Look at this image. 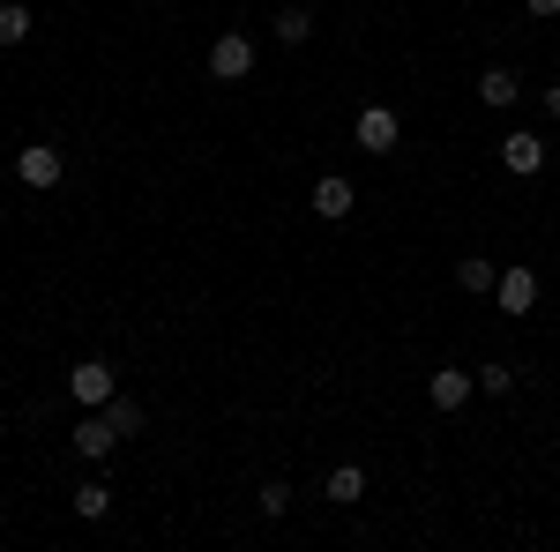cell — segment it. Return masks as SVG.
I'll list each match as a JSON object with an SVG mask.
<instances>
[{
	"label": "cell",
	"instance_id": "1",
	"mask_svg": "<svg viewBox=\"0 0 560 552\" xmlns=\"http://www.w3.org/2000/svg\"><path fill=\"white\" fill-rule=\"evenodd\" d=\"M68 396H75L83 411H105V403L120 396V374H113L105 359H75V374H68Z\"/></svg>",
	"mask_w": 560,
	"mask_h": 552
},
{
	"label": "cell",
	"instance_id": "2",
	"mask_svg": "<svg viewBox=\"0 0 560 552\" xmlns=\"http://www.w3.org/2000/svg\"><path fill=\"white\" fill-rule=\"evenodd\" d=\"M351 142H359V150H366V157H388V150H396V142H404V120H396V113H388V105H366V113H359V120H351Z\"/></svg>",
	"mask_w": 560,
	"mask_h": 552
},
{
	"label": "cell",
	"instance_id": "3",
	"mask_svg": "<svg viewBox=\"0 0 560 552\" xmlns=\"http://www.w3.org/2000/svg\"><path fill=\"white\" fill-rule=\"evenodd\" d=\"M60 172H68V157H60V142H23V150H15V179H23V187H60Z\"/></svg>",
	"mask_w": 560,
	"mask_h": 552
},
{
	"label": "cell",
	"instance_id": "4",
	"mask_svg": "<svg viewBox=\"0 0 560 552\" xmlns=\"http://www.w3.org/2000/svg\"><path fill=\"white\" fill-rule=\"evenodd\" d=\"M210 75L217 83H247V75H255V38H247V31H224V38L210 45Z\"/></svg>",
	"mask_w": 560,
	"mask_h": 552
},
{
	"label": "cell",
	"instance_id": "5",
	"mask_svg": "<svg viewBox=\"0 0 560 552\" xmlns=\"http://www.w3.org/2000/svg\"><path fill=\"white\" fill-rule=\"evenodd\" d=\"M351 210H359V187H351L345 172H322V179H314V216H329V224H345Z\"/></svg>",
	"mask_w": 560,
	"mask_h": 552
},
{
	"label": "cell",
	"instance_id": "6",
	"mask_svg": "<svg viewBox=\"0 0 560 552\" xmlns=\"http://www.w3.org/2000/svg\"><path fill=\"white\" fill-rule=\"evenodd\" d=\"M113 448H120L113 419H105V411H83V419H75V456H83V463H105Z\"/></svg>",
	"mask_w": 560,
	"mask_h": 552
},
{
	"label": "cell",
	"instance_id": "7",
	"mask_svg": "<svg viewBox=\"0 0 560 552\" xmlns=\"http://www.w3.org/2000/svg\"><path fill=\"white\" fill-rule=\"evenodd\" d=\"M427 396H433V411H464V403L478 396V374H464V366H441V374L427 381Z\"/></svg>",
	"mask_w": 560,
	"mask_h": 552
},
{
	"label": "cell",
	"instance_id": "8",
	"mask_svg": "<svg viewBox=\"0 0 560 552\" xmlns=\"http://www.w3.org/2000/svg\"><path fill=\"white\" fill-rule=\"evenodd\" d=\"M493 292H501V314H530V306H538V269H523V261H509Z\"/></svg>",
	"mask_w": 560,
	"mask_h": 552
},
{
	"label": "cell",
	"instance_id": "9",
	"mask_svg": "<svg viewBox=\"0 0 560 552\" xmlns=\"http://www.w3.org/2000/svg\"><path fill=\"white\" fill-rule=\"evenodd\" d=\"M501 165L516 172V179H530V172L546 165V142H538V134H530V128H516V134H509V142H501Z\"/></svg>",
	"mask_w": 560,
	"mask_h": 552
},
{
	"label": "cell",
	"instance_id": "10",
	"mask_svg": "<svg viewBox=\"0 0 560 552\" xmlns=\"http://www.w3.org/2000/svg\"><path fill=\"white\" fill-rule=\"evenodd\" d=\"M516 97H523L516 68H486V75H478V105H493V113H509Z\"/></svg>",
	"mask_w": 560,
	"mask_h": 552
},
{
	"label": "cell",
	"instance_id": "11",
	"mask_svg": "<svg viewBox=\"0 0 560 552\" xmlns=\"http://www.w3.org/2000/svg\"><path fill=\"white\" fill-rule=\"evenodd\" d=\"M322 493H329V501H337V508H359V501H366V470H359V463L329 470V485H322Z\"/></svg>",
	"mask_w": 560,
	"mask_h": 552
},
{
	"label": "cell",
	"instance_id": "12",
	"mask_svg": "<svg viewBox=\"0 0 560 552\" xmlns=\"http://www.w3.org/2000/svg\"><path fill=\"white\" fill-rule=\"evenodd\" d=\"M456 284H464V292H493V284H501V269H493L486 255H464V261H456Z\"/></svg>",
	"mask_w": 560,
	"mask_h": 552
},
{
	"label": "cell",
	"instance_id": "13",
	"mask_svg": "<svg viewBox=\"0 0 560 552\" xmlns=\"http://www.w3.org/2000/svg\"><path fill=\"white\" fill-rule=\"evenodd\" d=\"M269 31H277V45H306V38H314V15H306V8H277Z\"/></svg>",
	"mask_w": 560,
	"mask_h": 552
},
{
	"label": "cell",
	"instance_id": "14",
	"mask_svg": "<svg viewBox=\"0 0 560 552\" xmlns=\"http://www.w3.org/2000/svg\"><path fill=\"white\" fill-rule=\"evenodd\" d=\"M75 515H83V522H105V515H113V485H97V478L75 485Z\"/></svg>",
	"mask_w": 560,
	"mask_h": 552
},
{
	"label": "cell",
	"instance_id": "15",
	"mask_svg": "<svg viewBox=\"0 0 560 552\" xmlns=\"http://www.w3.org/2000/svg\"><path fill=\"white\" fill-rule=\"evenodd\" d=\"M31 38V0H0V45Z\"/></svg>",
	"mask_w": 560,
	"mask_h": 552
},
{
	"label": "cell",
	"instance_id": "16",
	"mask_svg": "<svg viewBox=\"0 0 560 552\" xmlns=\"http://www.w3.org/2000/svg\"><path fill=\"white\" fill-rule=\"evenodd\" d=\"M105 419H113L120 441H135V433H142V403H135V396H113V403H105Z\"/></svg>",
	"mask_w": 560,
	"mask_h": 552
},
{
	"label": "cell",
	"instance_id": "17",
	"mask_svg": "<svg viewBox=\"0 0 560 552\" xmlns=\"http://www.w3.org/2000/svg\"><path fill=\"white\" fill-rule=\"evenodd\" d=\"M261 515H269V522H277V515H292V485H284V478H269V485H261Z\"/></svg>",
	"mask_w": 560,
	"mask_h": 552
},
{
	"label": "cell",
	"instance_id": "18",
	"mask_svg": "<svg viewBox=\"0 0 560 552\" xmlns=\"http://www.w3.org/2000/svg\"><path fill=\"white\" fill-rule=\"evenodd\" d=\"M509 388H516V374H509L501 359H493V366H478V396H509Z\"/></svg>",
	"mask_w": 560,
	"mask_h": 552
},
{
	"label": "cell",
	"instance_id": "19",
	"mask_svg": "<svg viewBox=\"0 0 560 552\" xmlns=\"http://www.w3.org/2000/svg\"><path fill=\"white\" fill-rule=\"evenodd\" d=\"M523 8H530L538 23H546V15H560V0H523Z\"/></svg>",
	"mask_w": 560,
	"mask_h": 552
},
{
	"label": "cell",
	"instance_id": "20",
	"mask_svg": "<svg viewBox=\"0 0 560 552\" xmlns=\"http://www.w3.org/2000/svg\"><path fill=\"white\" fill-rule=\"evenodd\" d=\"M538 105H546V113L560 120V83H546V97H538Z\"/></svg>",
	"mask_w": 560,
	"mask_h": 552
}]
</instances>
